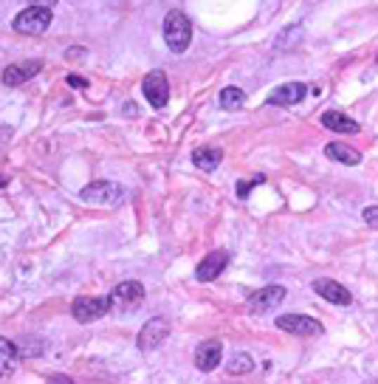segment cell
Here are the masks:
<instances>
[{"instance_id": "ffe728a7", "label": "cell", "mask_w": 378, "mask_h": 384, "mask_svg": "<svg viewBox=\"0 0 378 384\" xmlns=\"http://www.w3.org/2000/svg\"><path fill=\"white\" fill-rule=\"evenodd\" d=\"M243 105H246V91H240L235 85H229V88L221 91V108L223 110H237Z\"/></svg>"}, {"instance_id": "9a60e30c", "label": "cell", "mask_w": 378, "mask_h": 384, "mask_svg": "<svg viewBox=\"0 0 378 384\" xmlns=\"http://www.w3.org/2000/svg\"><path fill=\"white\" fill-rule=\"evenodd\" d=\"M18 364H20V350L15 347V342L0 336V378L12 376L18 370Z\"/></svg>"}, {"instance_id": "d6986e66", "label": "cell", "mask_w": 378, "mask_h": 384, "mask_svg": "<svg viewBox=\"0 0 378 384\" xmlns=\"http://www.w3.org/2000/svg\"><path fill=\"white\" fill-rule=\"evenodd\" d=\"M302 40H305V29H302L299 23H294V26H288V29L280 32L274 49H277V51H294L296 46H302Z\"/></svg>"}, {"instance_id": "484cf974", "label": "cell", "mask_w": 378, "mask_h": 384, "mask_svg": "<svg viewBox=\"0 0 378 384\" xmlns=\"http://www.w3.org/2000/svg\"><path fill=\"white\" fill-rule=\"evenodd\" d=\"M48 384H74V381H71L68 376H54V378H51Z\"/></svg>"}, {"instance_id": "83f0119b", "label": "cell", "mask_w": 378, "mask_h": 384, "mask_svg": "<svg viewBox=\"0 0 378 384\" xmlns=\"http://www.w3.org/2000/svg\"><path fill=\"white\" fill-rule=\"evenodd\" d=\"M375 60H378V57H375Z\"/></svg>"}, {"instance_id": "44dd1931", "label": "cell", "mask_w": 378, "mask_h": 384, "mask_svg": "<svg viewBox=\"0 0 378 384\" xmlns=\"http://www.w3.org/2000/svg\"><path fill=\"white\" fill-rule=\"evenodd\" d=\"M226 370H229L232 376H246V373L254 370V359H252L249 353H235L232 361L226 364Z\"/></svg>"}, {"instance_id": "3957f363", "label": "cell", "mask_w": 378, "mask_h": 384, "mask_svg": "<svg viewBox=\"0 0 378 384\" xmlns=\"http://www.w3.org/2000/svg\"><path fill=\"white\" fill-rule=\"evenodd\" d=\"M122 196H124V189L113 181H93V184L82 186V192H79V198L85 204H96V207H116L122 201Z\"/></svg>"}, {"instance_id": "8992f818", "label": "cell", "mask_w": 378, "mask_h": 384, "mask_svg": "<svg viewBox=\"0 0 378 384\" xmlns=\"http://www.w3.org/2000/svg\"><path fill=\"white\" fill-rule=\"evenodd\" d=\"M285 294H288V291H285L282 286H266V288H260L257 294L249 297V314H254V316L274 314V311L282 305Z\"/></svg>"}, {"instance_id": "7c38bea8", "label": "cell", "mask_w": 378, "mask_h": 384, "mask_svg": "<svg viewBox=\"0 0 378 384\" xmlns=\"http://www.w3.org/2000/svg\"><path fill=\"white\" fill-rule=\"evenodd\" d=\"M221 359H223V345H221V339H207V342H201L198 350H195V367L204 370V373H212V370L221 364Z\"/></svg>"}, {"instance_id": "30bf717a", "label": "cell", "mask_w": 378, "mask_h": 384, "mask_svg": "<svg viewBox=\"0 0 378 384\" xmlns=\"http://www.w3.org/2000/svg\"><path fill=\"white\" fill-rule=\"evenodd\" d=\"M229 266V252L226 249H215L212 255H207L201 263H198V269H195V277L201 280V283H212L215 277H221V271Z\"/></svg>"}, {"instance_id": "5b68a950", "label": "cell", "mask_w": 378, "mask_h": 384, "mask_svg": "<svg viewBox=\"0 0 378 384\" xmlns=\"http://www.w3.org/2000/svg\"><path fill=\"white\" fill-rule=\"evenodd\" d=\"M277 328L285 331V333H294V336H322L325 333V325L313 316H305V314H282L277 316Z\"/></svg>"}, {"instance_id": "ba28073f", "label": "cell", "mask_w": 378, "mask_h": 384, "mask_svg": "<svg viewBox=\"0 0 378 384\" xmlns=\"http://www.w3.org/2000/svg\"><path fill=\"white\" fill-rule=\"evenodd\" d=\"M169 336V322L164 316H152L150 322H144V328L138 331V350L150 353L155 347H161V342Z\"/></svg>"}, {"instance_id": "277c9868", "label": "cell", "mask_w": 378, "mask_h": 384, "mask_svg": "<svg viewBox=\"0 0 378 384\" xmlns=\"http://www.w3.org/2000/svg\"><path fill=\"white\" fill-rule=\"evenodd\" d=\"M51 9H46V6H29L26 12H20L18 18H15V32H20V34H43V32H48V26H51Z\"/></svg>"}, {"instance_id": "9c48e42d", "label": "cell", "mask_w": 378, "mask_h": 384, "mask_svg": "<svg viewBox=\"0 0 378 384\" xmlns=\"http://www.w3.org/2000/svg\"><path fill=\"white\" fill-rule=\"evenodd\" d=\"M141 91L147 96V102L152 108H164L169 102V82H167V74L164 71H150L141 82Z\"/></svg>"}, {"instance_id": "52a82bcc", "label": "cell", "mask_w": 378, "mask_h": 384, "mask_svg": "<svg viewBox=\"0 0 378 384\" xmlns=\"http://www.w3.org/2000/svg\"><path fill=\"white\" fill-rule=\"evenodd\" d=\"M107 311H110L107 297H77V300H74V305H71L74 319H77V322H82V325L102 319Z\"/></svg>"}, {"instance_id": "7a4b0ae2", "label": "cell", "mask_w": 378, "mask_h": 384, "mask_svg": "<svg viewBox=\"0 0 378 384\" xmlns=\"http://www.w3.org/2000/svg\"><path fill=\"white\" fill-rule=\"evenodd\" d=\"M144 286L138 283V280H124V283H119L113 291H110V297H107V302H110V311L113 314H133L136 308H141V302H144Z\"/></svg>"}, {"instance_id": "2e32d148", "label": "cell", "mask_w": 378, "mask_h": 384, "mask_svg": "<svg viewBox=\"0 0 378 384\" xmlns=\"http://www.w3.org/2000/svg\"><path fill=\"white\" fill-rule=\"evenodd\" d=\"M325 155L333 158V161H339V164H347V167H356V164L361 161V153H358L356 147L344 144V141H330V144L325 147Z\"/></svg>"}, {"instance_id": "ac0fdd59", "label": "cell", "mask_w": 378, "mask_h": 384, "mask_svg": "<svg viewBox=\"0 0 378 384\" xmlns=\"http://www.w3.org/2000/svg\"><path fill=\"white\" fill-rule=\"evenodd\" d=\"M322 124H325L327 130H333V133H358V130H361L358 122H353L350 116H344V113H339V110L322 113Z\"/></svg>"}, {"instance_id": "6da1fadb", "label": "cell", "mask_w": 378, "mask_h": 384, "mask_svg": "<svg viewBox=\"0 0 378 384\" xmlns=\"http://www.w3.org/2000/svg\"><path fill=\"white\" fill-rule=\"evenodd\" d=\"M164 43L172 54H183L189 49V43H193V23H189V18L178 9L167 12L164 18Z\"/></svg>"}, {"instance_id": "603a6c76", "label": "cell", "mask_w": 378, "mask_h": 384, "mask_svg": "<svg viewBox=\"0 0 378 384\" xmlns=\"http://www.w3.org/2000/svg\"><path fill=\"white\" fill-rule=\"evenodd\" d=\"M361 218H364V224H367V226L378 229V207H367V210L361 212Z\"/></svg>"}, {"instance_id": "cb8c5ba5", "label": "cell", "mask_w": 378, "mask_h": 384, "mask_svg": "<svg viewBox=\"0 0 378 384\" xmlns=\"http://www.w3.org/2000/svg\"><path fill=\"white\" fill-rule=\"evenodd\" d=\"M68 85H74V88H88V79H82V77H77V74H68Z\"/></svg>"}, {"instance_id": "d4e9b609", "label": "cell", "mask_w": 378, "mask_h": 384, "mask_svg": "<svg viewBox=\"0 0 378 384\" xmlns=\"http://www.w3.org/2000/svg\"><path fill=\"white\" fill-rule=\"evenodd\" d=\"M29 4H32V6H46V9H51L57 0H29Z\"/></svg>"}, {"instance_id": "4fadbf2b", "label": "cell", "mask_w": 378, "mask_h": 384, "mask_svg": "<svg viewBox=\"0 0 378 384\" xmlns=\"http://www.w3.org/2000/svg\"><path fill=\"white\" fill-rule=\"evenodd\" d=\"M305 94H308V85H302V82H285V85H280V88H274V91L268 94V105L288 108V105L302 102Z\"/></svg>"}, {"instance_id": "5bb4252c", "label": "cell", "mask_w": 378, "mask_h": 384, "mask_svg": "<svg viewBox=\"0 0 378 384\" xmlns=\"http://www.w3.org/2000/svg\"><path fill=\"white\" fill-rule=\"evenodd\" d=\"M40 63L37 60H29V63H15V65H9L6 71H4V85H9V88H15V85H23V82H29L32 77H37L40 74Z\"/></svg>"}, {"instance_id": "7402d4cb", "label": "cell", "mask_w": 378, "mask_h": 384, "mask_svg": "<svg viewBox=\"0 0 378 384\" xmlns=\"http://www.w3.org/2000/svg\"><path fill=\"white\" fill-rule=\"evenodd\" d=\"M260 184H266V175H254V178H249V181L237 184V196H240V198H246L249 192H252L254 186H260Z\"/></svg>"}, {"instance_id": "8fae6325", "label": "cell", "mask_w": 378, "mask_h": 384, "mask_svg": "<svg viewBox=\"0 0 378 384\" xmlns=\"http://www.w3.org/2000/svg\"><path fill=\"white\" fill-rule=\"evenodd\" d=\"M313 291H316L322 300L333 302V305H350V302H353V294H350L341 283H336V280H330V277L313 280Z\"/></svg>"}, {"instance_id": "e0dca14e", "label": "cell", "mask_w": 378, "mask_h": 384, "mask_svg": "<svg viewBox=\"0 0 378 384\" xmlns=\"http://www.w3.org/2000/svg\"><path fill=\"white\" fill-rule=\"evenodd\" d=\"M221 161H223V150H221V147H198V150L193 153V164H195L198 169H204V172L218 169Z\"/></svg>"}, {"instance_id": "4316f807", "label": "cell", "mask_w": 378, "mask_h": 384, "mask_svg": "<svg viewBox=\"0 0 378 384\" xmlns=\"http://www.w3.org/2000/svg\"><path fill=\"white\" fill-rule=\"evenodd\" d=\"M370 384H378V381H370Z\"/></svg>"}]
</instances>
